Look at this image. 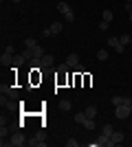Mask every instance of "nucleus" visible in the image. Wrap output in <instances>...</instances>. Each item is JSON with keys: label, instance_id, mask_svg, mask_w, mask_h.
<instances>
[{"label": "nucleus", "instance_id": "f257e3e1", "mask_svg": "<svg viewBox=\"0 0 132 147\" xmlns=\"http://www.w3.org/2000/svg\"><path fill=\"white\" fill-rule=\"evenodd\" d=\"M7 145H11V147H22V145H29V141L24 138V134H13L11 141H5V138H2V147H7Z\"/></svg>", "mask_w": 132, "mask_h": 147}, {"label": "nucleus", "instance_id": "f03ea898", "mask_svg": "<svg viewBox=\"0 0 132 147\" xmlns=\"http://www.w3.org/2000/svg\"><path fill=\"white\" fill-rule=\"evenodd\" d=\"M57 11L62 13V16H64L66 20H68V22H73V20H75V11L70 9V5H68V2H57Z\"/></svg>", "mask_w": 132, "mask_h": 147}, {"label": "nucleus", "instance_id": "7ed1b4c3", "mask_svg": "<svg viewBox=\"0 0 132 147\" xmlns=\"http://www.w3.org/2000/svg\"><path fill=\"white\" fill-rule=\"evenodd\" d=\"M108 44H110V49H114L117 53H126V46L119 42V37H114V35H110L108 37Z\"/></svg>", "mask_w": 132, "mask_h": 147}, {"label": "nucleus", "instance_id": "20e7f679", "mask_svg": "<svg viewBox=\"0 0 132 147\" xmlns=\"http://www.w3.org/2000/svg\"><path fill=\"white\" fill-rule=\"evenodd\" d=\"M0 92H2V94H7V97H16V94H18V92H16V86H9V84H2V86H0Z\"/></svg>", "mask_w": 132, "mask_h": 147}, {"label": "nucleus", "instance_id": "39448f33", "mask_svg": "<svg viewBox=\"0 0 132 147\" xmlns=\"http://www.w3.org/2000/svg\"><path fill=\"white\" fill-rule=\"evenodd\" d=\"M53 61H55L53 55H44L42 59H40V68H51V66H53Z\"/></svg>", "mask_w": 132, "mask_h": 147}, {"label": "nucleus", "instance_id": "423d86ee", "mask_svg": "<svg viewBox=\"0 0 132 147\" xmlns=\"http://www.w3.org/2000/svg\"><path fill=\"white\" fill-rule=\"evenodd\" d=\"M66 64H68V68L79 66V57H77V53H70V55L66 57Z\"/></svg>", "mask_w": 132, "mask_h": 147}, {"label": "nucleus", "instance_id": "0eeeda50", "mask_svg": "<svg viewBox=\"0 0 132 147\" xmlns=\"http://www.w3.org/2000/svg\"><path fill=\"white\" fill-rule=\"evenodd\" d=\"M31 53H33V57H35V59H42V57L44 55H46V53H44V49H42V46H40V44H35V46H33V49H31Z\"/></svg>", "mask_w": 132, "mask_h": 147}, {"label": "nucleus", "instance_id": "6e6552de", "mask_svg": "<svg viewBox=\"0 0 132 147\" xmlns=\"http://www.w3.org/2000/svg\"><path fill=\"white\" fill-rule=\"evenodd\" d=\"M97 145H104V147H112V141H110V136H106L101 132V136L97 138Z\"/></svg>", "mask_w": 132, "mask_h": 147}, {"label": "nucleus", "instance_id": "1a4fd4ad", "mask_svg": "<svg viewBox=\"0 0 132 147\" xmlns=\"http://www.w3.org/2000/svg\"><path fill=\"white\" fill-rule=\"evenodd\" d=\"M29 145H31V147H46V141H44V138H42V136H35V138H33V141H29Z\"/></svg>", "mask_w": 132, "mask_h": 147}, {"label": "nucleus", "instance_id": "9d476101", "mask_svg": "<svg viewBox=\"0 0 132 147\" xmlns=\"http://www.w3.org/2000/svg\"><path fill=\"white\" fill-rule=\"evenodd\" d=\"M110 141H112V145H121L123 143V132H112Z\"/></svg>", "mask_w": 132, "mask_h": 147}, {"label": "nucleus", "instance_id": "9b49d317", "mask_svg": "<svg viewBox=\"0 0 132 147\" xmlns=\"http://www.w3.org/2000/svg\"><path fill=\"white\" fill-rule=\"evenodd\" d=\"M49 29H51V33H53V35H57V33H62V29H64V26H62V22H53V24H51Z\"/></svg>", "mask_w": 132, "mask_h": 147}, {"label": "nucleus", "instance_id": "f8f14e48", "mask_svg": "<svg viewBox=\"0 0 132 147\" xmlns=\"http://www.w3.org/2000/svg\"><path fill=\"white\" fill-rule=\"evenodd\" d=\"M70 108H73V103H70L68 99H62V101H60V110L62 112H68Z\"/></svg>", "mask_w": 132, "mask_h": 147}, {"label": "nucleus", "instance_id": "ddd939ff", "mask_svg": "<svg viewBox=\"0 0 132 147\" xmlns=\"http://www.w3.org/2000/svg\"><path fill=\"white\" fill-rule=\"evenodd\" d=\"M86 117L88 119H97V108H95V105H88L86 108Z\"/></svg>", "mask_w": 132, "mask_h": 147}, {"label": "nucleus", "instance_id": "4468645a", "mask_svg": "<svg viewBox=\"0 0 132 147\" xmlns=\"http://www.w3.org/2000/svg\"><path fill=\"white\" fill-rule=\"evenodd\" d=\"M101 18L106 20V22H112V18H114V13H112V11H110V9H106V11L101 13Z\"/></svg>", "mask_w": 132, "mask_h": 147}, {"label": "nucleus", "instance_id": "2eb2a0df", "mask_svg": "<svg viewBox=\"0 0 132 147\" xmlns=\"http://www.w3.org/2000/svg\"><path fill=\"white\" fill-rule=\"evenodd\" d=\"M119 42L123 44V46H128V44L132 42V35H128V33H126V35H121V37H119Z\"/></svg>", "mask_w": 132, "mask_h": 147}, {"label": "nucleus", "instance_id": "dca6fc26", "mask_svg": "<svg viewBox=\"0 0 132 147\" xmlns=\"http://www.w3.org/2000/svg\"><path fill=\"white\" fill-rule=\"evenodd\" d=\"M110 103H112V105H121V103H123V97H119V94H114V97L110 99Z\"/></svg>", "mask_w": 132, "mask_h": 147}, {"label": "nucleus", "instance_id": "f3484780", "mask_svg": "<svg viewBox=\"0 0 132 147\" xmlns=\"http://www.w3.org/2000/svg\"><path fill=\"white\" fill-rule=\"evenodd\" d=\"M97 57H99L101 61H104V59H108V51H106V49H99V51H97Z\"/></svg>", "mask_w": 132, "mask_h": 147}, {"label": "nucleus", "instance_id": "a211bd4d", "mask_svg": "<svg viewBox=\"0 0 132 147\" xmlns=\"http://www.w3.org/2000/svg\"><path fill=\"white\" fill-rule=\"evenodd\" d=\"M86 119H88V117H86V112H79V114H75V121H77V123H82V125H84V121H86Z\"/></svg>", "mask_w": 132, "mask_h": 147}, {"label": "nucleus", "instance_id": "6ab92c4d", "mask_svg": "<svg viewBox=\"0 0 132 147\" xmlns=\"http://www.w3.org/2000/svg\"><path fill=\"white\" fill-rule=\"evenodd\" d=\"M84 127L86 129H95V119H86V121H84Z\"/></svg>", "mask_w": 132, "mask_h": 147}, {"label": "nucleus", "instance_id": "aec40b11", "mask_svg": "<svg viewBox=\"0 0 132 147\" xmlns=\"http://www.w3.org/2000/svg\"><path fill=\"white\" fill-rule=\"evenodd\" d=\"M35 44H38V42H35L33 37H26V40H24V46H26V49H33Z\"/></svg>", "mask_w": 132, "mask_h": 147}, {"label": "nucleus", "instance_id": "412c9836", "mask_svg": "<svg viewBox=\"0 0 132 147\" xmlns=\"http://www.w3.org/2000/svg\"><path fill=\"white\" fill-rule=\"evenodd\" d=\"M112 132H114V127L110 125V123H108V125H104V134H106V136H112Z\"/></svg>", "mask_w": 132, "mask_h": 147}, {"label": "nucleus", "instance_id": "4be33fe9", "mask_svg": "<svg viewBox=\"0 0 132 147\" xmlns=\"http://www.w3.org/2000/svg\"><path fill=\"white\" fill-rule=\"evenodd\" d=\"M13 53H16V51H13V46L9 44V46L5 49V55H7V57H13Z\"/></svg>", "mask_w": 132, "mask_h": 147}, {"label": "nucleus", "instance_id": "5701e85b", "mask_svg": "<svg viewBox=\"0 0 132 147\" xmlns=\"http://www.w3.org/2000/svg\"><path fill=\"white\" fill-rule=\"evenodd\" d=\"M108 24H110V22H106V20H101V22H99V31H108Z\"/></svg>", "mask_w": 132, "mask_h": 147}, {"label": "nucleus", "instance_id": "b1692460", "mask_svg": "<svg viewBox=\"0 0 132 147\" xmlns=\"http://www.w3.org/2000/svg\"><path fill=\"white\" fill-rule=\"evenodd\" d=\"M42 37H53V33H51V29H44V31H42Z\"/></svg>", "mask_w": 132, "mask_h": 147}, {"label": "nucleus", "instance_id": "393cba45", "mask_svg": "<svg viewBox=\"0 0 132 147\" xmlns=\"http://www.w3.org/2000/svg\"><path fill=\"white\" fill-rule=\"evenodd\" d=\"M9 59H11V57H7L5 53H2V57H0V61H2V66H5V64H9Z\"/></svg>", "mask_w": 132, "mask_h": 147}, {"label": "nucleus", "instance_id": "a878e982", "mask_svg": "<svg viewBox=\"0 0 132 147\" xmlns=\"http://www.w3.org/2000/svg\"><path fill=\"white\" fill-rule=\"evenodd\" d=\"M0 136H2V138H7V127H5V123H2V127H0Z\"/></svg>", "mask_w": 132, "mask_h": 147}, {"label": "nucleus", "instance_id": "bb28decb", "mask_svg": "<svg viewBox=\"0 0 132 147\" xmlns=\"http://www.w3.org/2000/svg\"><path fill=\"white\" fill-rule=\"evenodd\" d=\"M66 145H68V147H77V141H75V138H70V141H66Z\"/></svg>", "mask_w": 132, "mask_h": 147}, {"label": "nucleus", "instance_id": "cd10ccee", "mask_svg": "<svg viewBox=\"0 0 132 147\" xmlns=\"http://www.w3.org/2000/svg\"><path fill=\"white\" fill-rule=\"evenodd\" d=\"M126 9L130 11V22H132V5H126Z\"/></svg>", "mask_w": 132, "mask_h": 147}, {"label": "nucleus", "instance_id": "c85d7f7f", "mask_svg": "<svg viewBox=\"0 0 132 147\" xmlns=\"http://www.w3.org/2000/svg\"><path fill=\"white\" fill-rule=\"evenodd\" d=\"M126 5H132V0H126Z\"/></svg>", "mask_w": 132, "mask_h": 147}, {"label": "nucleus", "instance_id": "c756f323", "mask_svg": "<svg viewBox=\"0 0 132 147\" xmlns=\"http://www.w3.org/2000/svg\"><path fill=\"white\" fill-rule=\"evenodd\" d=\"M13 2H20V0H13Z\"/></svg>", "mask_w": 132, "mask_h": 147}, {"label": "nucleus", "instance_id": "7c9ffc66", "mask_svg": "<svg viewBox=\"0 0 132 147\" xmlns=\"http://www.w3.org/2000/svg\"><path fill=\"white\" fill-rule=\"evenodd\" d=\"M130 46H132V42H130Z\"/></svg>", "mask_w": 132, "mask_h": 147}]
</instances>
